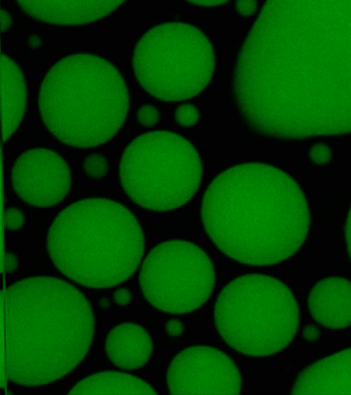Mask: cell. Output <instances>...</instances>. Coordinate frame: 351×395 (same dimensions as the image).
<instances>
[{"mask_svg": "<svg viewBox=\"0 0 351 395\" xmlns=\"http://www.w3.org/2000/svg\"><path fill=\"white\" fill-rule=\"evenodd\" d=\"M82 169L90 178H101L106 176L108 165L106 159L100 154H90L82 162Z\"/></svg>", "mask_w": 351, "mask_h": 395, "instance_id": "obj_19", "label": "cell"}, {"mask_svg": "<svg viewBox=\"0 0 351 395\" xmlns=\"http://www.w3.org/2000/svg\"><path fill=\"white\" fill-rule=\"evenodd\" d=\"M121 186L141 208L173 211L188 204L201 184L203 165L187 138L159 129L141 134L125 148L119 163Z\"/></svg>", "mask_w": 351, "mask_h": 395, "instance_id": "obj_7", "label": "cell"}, {"mask_svg": "<svg viewBox=\"0 0 351 395\" xmlns=\"http://www.w3.org/2000/svg\"><path fill=\"white\" fill-rule=\"evenodd\" d=\"M18 259L16 255L11 252H6L4 255L3 271L5 274H12L18 267Z\"/></svg>", "mask_w": 351, "mask_h": 395, "instance_id": "obj_26", "label": "cell"}, {"mask_svg": "<svg viewBox=\"0 0 351 395\" xmlns=\"http://www.w3.org/2000/svg\"><path fill=\"white\" fill-rule=\"evenodd\" d=\"M99 305L102 308H108L110 307V302L108 298H104L99 301Z\"/></svg>", "mask_w": 351, "mask_h": 395, "instance_id": "obj_32", "label": "cell"}, {"mask_svg": "<svg viewBox=\"0 0 351 395\" xmlns=\"http://www.w3.org/2000/svg\"><path fill=\"white\" fill-rule=\"evenodd\" d=\"M1 32L2 34L6 32L12 25V17L11 14L5 10L1 8Z\"/></svg>", "mask_w": 351, "mask_h": 395, "instance_id": "obj_29", "label": "cell"}, {"mask_svg": "<svg viewBox=\"0 0 351 395\" xmlns=\"http://www.w3.org/2000/svg\"><path fill=\"white\" fill-rule=\"evenodd\" d=\"M139 269L143 297L167 314L197 311L209 300L215 286L216 272L210 256L190 241L170 239L158 243Z\"/></svg>", "mask_w": 351, "mask_h": 395, "instance_id": "obj_9", "label": "cell"}, {"mask_svg": "<svg viewBox=\"0 0 351 395\" xmlns=\"http://www.w3.org/2000/svg\"><path fill=\"white\" fill-rule=\"evenodd\" d=\"M26 42L29 47L32 49H37L40 46L42 40L37 36H30L27 38Z\"/></svg>", "mask_w": 351, "mask_h": 395, "instance_id": "obj_31", "label": "cell"}, {"mask_svg": "<svg viewBox=\"0 0 351 395\" xmlns=\"http://www.w3.org/2000/svg\"><path fill=\"white\" fill-rule=\"evenodd\" d=\"M214 46L206 32L183 21H167L145 31L132 54L141 86L169 103L193 99L209 85L216 69Z\"/></svg>", "mask_w": 351, "mask_h": 395, "instance_id": "obj_8", "label": "cell"}, {"mask_svg": "<svg viewBox=\"0 0 351 395\" xmlns=\"http://www.w3.org/2000/svg\"><path fill=\"white\" fill-rule=\"evenodd\" d=\"M311 318L322 327L340 331L351 327V280L332 276L316 282L308 292Z\"/></svg>", "mask_w": 351, "mask_h": 395, "instance_id": "obj_13", "label": "cell"}, {"mask_svg": "<svg viewBox=\"0 0 351 395\" xmlns=\"http://www.w3.org/2000/svg\"><path fill=\"white\" fill-rule=\"evenodd\" d=\"M188 4L199 7L211 8L225 5L229 3V1H186Z\"/></svg>", "mask_w": 351, "mask_h": 395, "instance_id": "obj_30", "label": "cell"}, {"mask_svg": "<svg viewBox=\"0 0 351 395\" xmlns=\"http://www.w3.org/2000/svg\"><path fill=\"white\" fill-rule=\"evenodd\" d=\"M112 299L117 305L125 307L130 302L132 293L127 288H119L113 291Z\"/></svg>", "mask_w": 351, "mask_h": 395, "instance_id": "obj_25", "label": "cell"}, {"mask_svg": "<svg viewBox=\"0 0 351 395\" xmlns=\"http://www.w3.org/2000/svg\"><path fill=\"white\" fill-rule=\"evenodd\" d=\"M20 9L48 24L76 26L94 23L116 11L124 1H19Z\"/></svg>", "mask_w": 351, "mask_h": 395, "instance_id": "obj_14", "label": "cell"}, {"mask_svg": "<svg viewBox=\"0 0 351 395\" xmlns=\"http://www.w3.org/2000/svg\"><path fill=\"white\" fill-rule=\"evenodd\" d=\"M152 350V339L147 330L132 322L113 327L105 341L107 357L114 366L123 370H135L145 366Z\"/></svg>", "mask_w": 351, "mask_h": 395, "instance_id": "obj_15", "label": "cell"}, {"mask_svg": "<svg viewBox=\"0 0 351 395\" xmlns=\"http://www.w3.org/2000/svg\"><path fill=\"white\" fill-rule=\"evenodd\" d=\"M130 94L119 70L89 53L66 56L44 75L38 111L48 131L62 143L90 148L110 141L123 125Z\"/></svg>", "mask_w": 351, "mask_h": 395, "instance_id": "obj_5", "label": "cell"}, {"mask_svg": "<svg viewBox=\"0 0 351 395\" xmlns=\"http://www.w3.org/2000/svg\"><path fill=\"white\" fill-rule=\"evenodd\" d=\"M27 84L21 67L1 53V139L6 142L20 125L27 104Z\"/></svg>", "mask_w": 351, "mask_h": 395, "instance_id": "obj_16", "label": "cell"}, {"mask_svg": "<svg viewBox=\"0 0 351 395\" xmlns=\"http://www.w3.org/2000/svg\"><path fill=\"white\" fill-rule=\"evenodd\" d=\"M136 118L140 125L146 128H152L158 123L160 119V112L156 106L145 104L137 110Z\"/></svg>", "mask_w": 351, "mask_h": 395, "instance_id": "obj_20", "label": "cell"}, {"mask_svg": "<svg viewBox=\"0 0 351 395\" xmlns=\"http://www.w3.org/2000/svg\"><path fill=\"white\" fill-rule=\"evenodd\" d=\"M302 338L307 342H315L319 339L322 333L315 325H306L302 328Z\"/></svg>", "mask_w": 351, "mask_h": 395, "instance_id": "obj_27", "label": "cell"}, {"mask_svg": "<svg viewBox=\"0 0 351 395\" xmlns=\"http://www.w3.org/2000/svg\"><path fill=\"white\" fill-rule=\"evenodd\" d=\"M311 160L316 165H326L332 158V152L329 147L324 144H317L313 146L309 152Z\"/></svg>", "mask_w": 351, "mask_h": 395, "instance_id": "obj_22", "label": "cell"}, {"mask_svg": "<svg viewBox=\"0 0 351 395\" xmlns=\"http://www.w3.org/2000/svg\"><path fill=\"white\" fill-rule=\"evenodd\" d=\"M174 120L182 128L195 126L200 119L199 110L191 104H182L174 110Z\"/></svg>", "mask_w": 351, "mask_h": 395, "instance_id": "obj_18", "label": "cell"}, {"mask_svg": "<svg viewBox=\"0 0 351 395\" xmlns=\"http://www.w3.org/2000/svg\"><path fill=\"white\" fill-rule=\"evenodd\" d=\"M235 12L241 17L253 16L258 10V1H237L234 3Z\"/></svg>", "mask_w": 351, "mask_h": 395, "instance_id": "obj_23", "label": "cell"}, {"mask_svg": "<svg viewBox=\"0 0 351 395\" xmlns=\"http://www.w3.org/2000/svg\"><path fill=\"white\" fill-rule=\"evenodd\" d=\"M236 108L280 140L351 133V1L264 3L233 69Z\"/></svg>", "mask_w": 351, "mask_h": 395, "instance_id": "obj_1", "label": "cell"}, {"mask_svg": "<svg viewBox=\"0 0 351 395\" xmlns=\"http://www.w3.org/2000/svg\"><path fill=\"white\" fill-rule=\"evenodd\" d=\"M69 394H156V390L141 378L121 371L97 372L78 381Z\"/></svg>", "mask_w": 351, "mask_h": 395, "instance_id": "obj_17", "label": "cell"}, {"mask_svg": "<svg viewBox=\"0 0 351 395\" xmlns=\"http://www.w3.org/2000/svg\"><path fill=\"white\" fill-rule=\"evenodd\" d=\"M3 298L10 381L40 387L79 366L92 345L95 320L76 287L57 277L31 276L9 285Z\"/></svg>", "mask_w": 351, "mask_h": 395, "instance_id": "obj_3", "label": "cell"}, {"mask_svg": "<svg viewBox=\"0 0 351 395\" xmlns=\"http://www.w3.org/2000/svg\"><path fill=\"white\" fill-rule=\"evenodd\" d=\"M292 394H351V346L311 363L300 370Z\"/></svg>", "mask_w": 351, "mask_h": 395, "instance_id": "obj_12", "label": "cell"}, {"mask_svg": "<svg viewBox=\"0 0 351 395\" xmlns=\"http://www.w3.org/2000/svg\"><path fill=\"white\" fill-rule=\"evenodd\" d=\"M5 226L8 230H16L23 226L25 217L22 211L17 208H8L4 214Z\"/></svg>", "mask_w": 351, "mask_h": 395, "instance_id": "obj_21", "label": "cell"}, {"mask_svg": "<svg viewBox=\"0 0 351 395\" xmlns=\"http://www.w3.org/2000/svg\"><path fill=\"white\" fill-rule=\"evenodd\" d=\"M206 235L226 256L250 266L279 264L302 248L311 213L299 183L285 171L248 162L221 171L200 205Z\"/></svg>", "mask_w": 351, "mask_h": 395, "instance_id": "obj_2", "label": "cell"}, {"mask_svg": "<svg viewBox=\"0 0 351 395\" xmlns=\"http://www.w3.org/2000/svg\"><path fill=\"white\" fill-rule=\"evenodd\" d=\"M300 318L292 289L275 276L256 273L228 282L213 311L214 324L223 342L250 357L284 350L295 339Z\"/></svg>", "mask_w": 351, "mask_h": 395, "instance_id": "obj_6", "label": "cell"}, {"mask_svg": "<svg viewBox=\"0 0 351 395\" xmlns=\"http://www.w3.org/2000/svg\"><path fill=\"white\" fill-rule=\"evenodd\" d=\"M171 394H238L241 373L225 352L208 345H193L178 352L167 370Z\"/></svg>", "mask_w": 351, "mask_h": 395, "instance_id": "obj_10", "label": "cell"}, {"mask_svg": "<svg viewBox=\"0 0 351 395\" xmlns=\"http://www.w3.org/2000/svg\"><path fill=\"white\" fill-rule=\"evenodd\" d=\"M165 331L169 337L177 338L183 334L184 326L179 320L169 319L166 323Z\"/></svg>", "mask_w": 351, "mask_h": 395, "instance_id": "obj_24", "label": "cell"}, {"mask_svg": "<svg viewBox=\"0 0 351 395\" xmlns=\"http://www.w3.org/2000/svg\"><path fill=\"white\" fill-rule=\"evenodd\" d=\"M11 179L16 195L38 208L60 203L71 185V173L66 160L45 147L31 148L20 154L13 163Z\"/></svg>", "mask_w": 351, "mask_h": 395, "instance_id": "obj_11", "label": "cell"}, {"mask_svg": "<svg viewBox=\"0 0 351 395\" xmlns=\"http://www.w3.org/2000/svg\"><path fill=\"white\" fill-rule=\"evenodd\" d=\"M344 232L347 253L351 262V205L347 214Z\"/></svg>", "mask_w": 351, "mask_h": 395, "instance_id": "obj_28", "label": "cell"}, {"mask_svg": "<svg viewBox=\"0 0 351 395\" xmlns=\"http://www.w3.org/2000/svg\"><path fill=\"white\" fill-rule=\"evenodd\" d=\"M47 248L52 263L69 280L87 288L109 289L140 267L145 237L126 206L89 198L60 212L49 228Z\"/></svg>", "mask_w": 351, "mask_h": 395, "instance_id": "obj_4", "label": "cell"}]
</instances>
